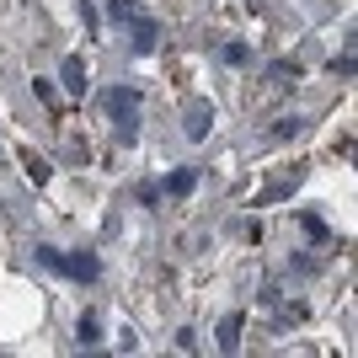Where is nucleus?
<instances>
[{
	"label": "nucleus",
	"instance_id": "obj_4",
	"mask_svg": "<svg viewBox=\"0 0 358 358\" xmlns=\"http://www.w3.org/2000/svg\"><path fill=\"white\" fill-rule=\"evenodd\" d=\"M59 273H70V278H96V257H64Z\"/></svg>",
	"mask_w": 358,
	"mask_h": 358
},
{
	"label": "nucleus",
	"instance_id": "obj_6",
	"mask_svg": "<svg viewBox=\"0 0 358 358\" xmlns=\"http://www.w3.org/2000/svg\"><path fill=\"white\" fill-rule=\"evenodd\" d=\"M96 331H102V321H96V315H80V327H75V337H80V343H96Z\"/></svg>",
	"mask_w": 358,
	"mask_h": 358
},
{
	"label": "nucleus",
	"instance_id": "obj_3",
	"mask_svg": "<svg viewBox=\"0 0 358 358\" xmlns=\"http://www.w3.org/2000/svg\"><path fill=\"white\" fill-rule=\"evenodd\" d=\"M59 80H64L70 96H80V91H86V64H80V59H64L59 64Z\"/></svg>",
	"mask_w": 358,
	"mask_h": 358
},
{
	"label": "nucleus",
	"instance_id": "obj_2",
	"mask_svg": "<svg viewBox=\"0 0 358 358\" xmlns=\"http://www.w3.org/2000/svg\"><path fill=\"white\" fill-rule=\"evenodd\" d=\"M209 123H214V107L209 102H193V107H187V139H203V134H209Z\"/></svg>",
	"mask_w": 358,
	"mask_h": 358
},
{
	"label": "nucleus",
	"instance_id": "obj_5",
	"mask_svg": "<svg viewBox=\"0 0 358 358\" xmlns=\"http://www.w3.org/2000/svg\"><path fill=\"white\" fill-rule=\"evenodd\" d=\"M241 343V315H224L220 321V348H236Z\"/></svg>",
	"mask_w": 358,
	"mask_h": 358
},
{
	"label": "nucleus",
	"instance_id": "obj_1",
	"mask_svg": "<svg viewBox=\"0 0 358 358\" xmlns=\"http://www.w3.org/2000/svg\"><path fill=\"white\" fill-rule=\"evenodd\" d=\"M107 107H113V118H118V139H123V145H134V134H139V96H134V91H113Z\"/></svg>",
	"mask_w": 358,
	"mask_h": 358
},
{
	"label": "nucleus",
	"instance_id": "obj_7",
	"mask_svg": "<svg viewBox=\"0 0 358 358\" xmlns=\"http://www.w3.org/2000/svg\"><path fill=\"white\" fill-rule=\"evenodd\" d=\"M27 177H32V182H48V161H38V155H27Z\"/></svg>",
	"mask_w": 358,
	"mask_h": 358
},
{
	"label": "nucleus",
	"instance_id": "obj_8",
	"mask_svg": "<svg viewBox=\"0 0 358 358\" xmlns=\"http://www.w3.org/2000/svg\"><path fill=\"white\" fill-rule=\"evenodd\" d=\"M187 187H193V171H177V177H171V193L182 198V193H187Z\"/></svg>",
	"mask_w": 358,
	"mask_h": 358
}]
</instances>
